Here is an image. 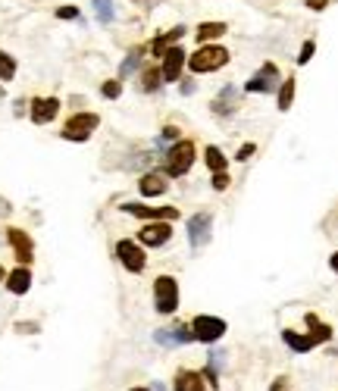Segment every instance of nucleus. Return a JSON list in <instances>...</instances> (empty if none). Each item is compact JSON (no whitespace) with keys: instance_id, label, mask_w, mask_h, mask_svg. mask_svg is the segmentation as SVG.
<instances>
[{"instance_id":"393cba45","label":"nucleus","mask_w":338,"mask_h":391,"mask_svg":"<svg viewBox=\"0 0 338 391\" xmlns=\"http://www.w3.org/2000/svg\"><path fill=\"white\" fill-rule=\"evenodd\" d=\"M294 88H298L294 75H291V79H285V81L279 85V110H282V113L291 110V104H294Z\"/></svg>"},{"instance_id":"ddd939ff","label":"nucleus","mask_w":338,"mask_h":391,"mask_svg":"<svg viewBox=\"0 0 338 391\" xmlns=\"http://www.w3.org/2000/svg\"><path fill=\"white\" fill-rule=\"evenodd\" d=\"M238 107H242V91L235 88V85H226V88L220 91V94L213 97V104H210V110L216 113V116L229 119V116H235Z\"/></svg>"},{"instance_id":"39448f33","label":"nucleus","mask_w":338,"mask_h":391,"mask_svg":"<svg viewBox=\"0 0 338 391\" xmlns=\"http://www.w3.org/2000/svg\"><path fill=\"white\" fill-rule=\"evenodd\" d=\"M101 126V116L97 113H75V116L66 119V126L60 129L63 141H73V144H81V141H88L91 132Z\"/></svg>"},{"instance_id":"58836bf2","label":"nucleus","mask_w":338,"mask_h":391,"mask_svg":"<svg viewBox=\"0 0 338 391\" xmlns=\"http://www.w3.org/2000/svg\"><path fill=\"white\" fill-rule=\"evenodd\" d=\"M16 329H19V332H38V325H35V323H19Z\"/></svg>"},{"instance_id":"c85d7f7f","label":"nucleus","mask_w":338,"mask_h":391,"mask_svg":"<svg viewBox=\"0 0 338 391\" xmlns=\"http://www.w3.org/2000/svg\"><path fill=\"white\" fill-rule=\"evenodd\" d=\"M138 63H141V51H132L129 57L122 59V69H119V75H122V79H125V75H132L135 69H138Z\"/></svg>"},{"instance_id":"f3484780","label":"nucleus","mask_w":338,"mask_h":391,"mask_svg":"<svg viewBox=\"0 0 338 391\" xmlns=\"http://www.w3.org/2000/svg\"><path fill=\"white\" fill-rule=\"evenodd\" d=\"M7 291L10 295H16V297H23V295H29L31 291V269L29 266H16L13 273H7Z\"/></svg>"},{"instance_id":"5701e85b","label":"nucleus","mask_w":338,"mask_h":391,"mask_svg":"<svg viewBox=\"0 0 338 391\" xmlns=\"http://www.w3.org/2000/svg\"><path fill=\"white\" fill-rule=\"evenodd\" d=\"M304 319H307V329H310L307 335L316 341V345H323V341H329V338H332V329H329L326 323H320V316H316V313H307Z\"/></svg>"},{"instance_id":"dca6fc26","label":"nucleus","mask_w":338,"mask_h":391,"mask_svg":"<svg viewBox=\"0 0 338 391\" xmlns=\"http://www.w3.org/2000/svg\"><path fill=\"white\" fill-rule=\"evenodd\" d=\"M169 191V176L166 172H144L138 178V194L141 198H163Z\"/></svg>"},{"instance_id":"a19ab883","label":"nucleus","mask_w":338,"mask_h":391,"mask_svg":"<svg viewBox=\"0 0 338 391\" xmlns=\"http://www.w3.org/2000/svg\"><path fill=\"white\" fill-rule=\"evenodd\" d=\"M7 213H10V204H7L3 198H0V216H7Z\"/></svg>"},{"instance_id":"473e14b6","label":"nucleus","mask_w":338,"mask_h":391,"mask_svg":"<svg viewBox=\"0 0 338 391\" xmlns=\"http://www.w3.org/2000/svg\"><path fill=\"white\" fill-rule=\"evenodd\" d=\"M57 16H60V19H69V23H73V19H79V7H60Z\"/></svg>"},{"instance_id":"c03bdc74","label":"nucleus","mask_w":338,"mask_h":391,"mask_svg":"<svg viewBox=\"0 0 338 391\" xmlns=\"http://www.w3.org/2000/svg\"><path fill=\"white\" fill-rule=\"evenodd\" d=\"M3 279H7V273H3V266H0V282H3Z\"/></svg>"},{"instance_id":"6e6552de","label":"nucleus","mask_w":338,"mask_h":391,"mask_svg":"<svg viewBox=\"0 0 338 391\" xmlns=\"http://www.w3.org/2000/svg\"><path fill=\"white\" fill-rule=\"evenodd\" d=\"M185 63H188V53H185V47H169L166 53L160 57V75H163V85L166 81H179L185 72Z\"/></svg>"},{"instance_id":"b1692460","label":"nucleus","mask_w":338,"mask_h":391,"mask_svg":"<svg viewBox=\"0 0 338 391\" xmlns=\"http://www.w3.org/2000/svg\"><path fill=\"white\" fill-rule=\"evenodd\" d=\"M204 160H207V170H210V172H226V170H229L226 154H222L216 144H210V148L204 150Z\"/></svg>"},{"instance_id":"0eeeda50","label":"nucleus","mask_w":338,"mask_h":391,"mask_svg":"<svg viewBox=\"0 0 338 391\" xmlns=\"http://www.w3.org/2000/svg\"><path fill=\"white\" fill-rule=\"evenodd\" d=\"M116 257L119 263L129 269V273H144L147 266V257H144V247H141L138 241H132V238H122V241H116Z\"/></svg>"},{"instance_id":"4c0bfd02","label":"nucleus","mask_w":338,"mask_h":391,"mask_svg":"<svg viewBox=\"0 0 338 391\" xmlns=\"http://www.w3.org/2000/svg\"><path fill=\"white\" fill-rule=\"evenodd\" d=\"M254 150H257L254 144H244V148L238 150V160H248V157H254Z\"/></svg>"},{"instance_id":"f704fd0d","label":"nucleus","mask_w":338,"mask_h":391,"mask_svg":"<svg viewBox=\"0 0 338 391\" xmlns=\"http://www.w3.org/2000/svg\"><path fill=\"white\" fill-rule=\"evenodd\" d=\"M182 81V94L188 97V94H194V91H198V85H194V79H179Z\"/></svg>"},{"instance_id":"2f4dec72","label":"nucleus","mask_w":338,"mask_h":391,"mask_svg":"<svg viewBox=\"0 0 338 391\" xmlns=\"http://www.w3.org/2000/svg\"><path fill=\"white\" fill-rule=\"evenodd\" d=\"M313 51H316V41H304L301 53H298V66H304V63H310V57H313Z\"/></svg>"},{"instance_id":"2eb2a0df","label":"nucleus","mask_w":338,"mask_h":391,"mask_svg":"<svg viewBox=\"0 0 338 391\" xmlns=\"http://www.w3.org/2000/svg\"><path fill=\"white\" fill-rule=\"evenodd\" d=\"M138 241L144 247H163L166 241H172V226L169 222H151L138 232Z\"/></svg>"},{"instance_id":"4468645a","label":"nucleus","mask_w":338,"mask_h":391,"mask_svg":"<svg viewBox=\"0 0 338 391\" xmlns=\"http://www.w3.org/2000/svg\"><path fill=\"white\" fill-rule=\"evenodd\" d=\"M57 113H60V97H35L29 116L35 126H47V122L57 119Z\"/></svg>"},{"instance_id":"423d86ee","label":"nucleus","mask_w":338,"mask_h":391,"mask_svg":"<svg viewBox=\"0 0 338 391\" xmlns=\"http://www.w3.org/2000/svg\"><path fill=\"white\" fill-rule=\"evenodd\" d=\"M279 85H282L279 66H276V63H263L257 72L244 81V91H248V94H270V91H279Z\"/></svg>"},{"instance_id":"7ed1b4c3","label":"nucleus","mask_w":338,"mask_h":391,"mask_svg":"<svg viewBox=\"0 0 338 391\" xmlns=\"http://www.w3.org/2000/svg\"><path fill=\"white\" fill-rule=\"evenodd\" d=\"M154 310L160 316H172L179 310V282L176 275H157L154 279Z\"/></svg>"},{"instance_id":"a211bd4d","label":"nucleus","mask_w":338,"mask_h":391,"mask_svg":"<svg viewBox=\"0 0 338 391\" xmlns=\"http://www.w3.org/2000/svg\"><path fill=\"white\" fill-rule=\"evenodd\" d=\"M172 391H210V388H207L200 373H194V369H176V376H172Z\"/></svg>"},{"instance_id":"bb28decb","label":"nucleus","mask_w":338,"mask_h":391,"mask_svg":"<svg viewBox=\"0 0 338 391\" xmlns=\"http://www.w3.org/2000/svg\"><path fill=\"white\" fill-rule=\"evenodd\" d=\"M0 79L3 81L16 79V59L10 57V53H3V51H0Z\"/></svg>"},{"instance_id":"f8f14e48","label":"nucleus","mask_w":338,"mask_h":391,"mask_svg":"<svg viewBox=\"0 0 338 391\" xmlns=\"http://www.w3.org/2000/svg\"><path fill=\"white\" fill-rule=\"evenodd\" d=\"M154 341L163 347H182V345H192V325L188 323H176L169 329H157L154 332Z\"/></svg>"},{"instance_id":"7c9ffc66","label":"nucleus","mask_w":338,"mask_h":391,"mask_svg":"<svg viewBox=\"0 0 338 391\" xmlns=\"http://www.w3.org/2000/svg\"><path fill=\"white\" fill-rule=\"evenodd\" d=\"M210 182H213V191H226L229 185H232V176H229V170L226 172H213Z\"/></svg>"},{"instance_id":"6ab92c4d","label":"nucleus","mask_w":338,"mask_h":391,"mask_svg":"<svg viewBox=\"0 0 338 391\" xmlns=\"http://www.w3.org/2000/svg\"><path fill=\"white\" fill-rule=\"evenodd\" d=\"M179 38H185V25H176V29H169L166 35H157V38H154V44H151V53H154V57H163V53H166L169 47H176Z\"/></svg>"},{"instance_id":"72a5a7b5","label":"nucleus","mask_w":338,"mask_h":391,"mask_svg":"<svg viewBox=\"0 0 338 391\" xmlns=\"http://www.w3.org/2000/svg\"><path fill=\"white\" fill-rule=\"evenodd\" d=\"M270 391H288V376H276V379H272Z\"/></svg>"},{"instance_id":"c9c22d12","label":"nucleus","mask_w":338,"mask_h":391,"mask_svg":"<svg viewBox=\"0 0 338 391\" xmlns=\"http://www.w3.org/2000/svg\"><path fill=\"white\" fill-rule=\"evenodd\" d=\"M304 3H307L310 10H316V13H320V10H326V7H329V0H304Z\"/></svg>"},{"instance_id":"20e7f679","label":"nucleus","mask_w":338,"mask_h":391,"mask_svg":"<svg viewBox=\"0 0 338 391\" xmlns=\"http://www.w3.org/2000/svg\"><path fill=\"white\" fill-rule=\"evenodd\" d=\"M188 325H192V338L200 341V345H210V347H213L216 341H222V335L229 332L226 319H222V316H210V313H198Z\"/></svg>"},{"instance_id":"37998d69","label":"nucleus","mask_w":338,"mask_h":391,"mask_svg":"<svg viewBox=\"0 0 338 391\" xmlns=\"http://www.w3.org/2000/svg\"><path fill=\"white\" fill-rule=\"evenodd\" d=\"M129 391H151V388H141V385H135V388H129Z\"/></svg>"},{"instance_id":"e433bc0d","label":"nucleus","mask_w":338,"mask_h":391,"mask_svg":"<svg viewBox=\"0 0 338 391\" xmlns=\"http://www.w3.org/2000/svg\"><path fill=\"white\" fill-rule=\"evenodd\" d=\"M166 138H179V129H176V126H166V129L160 132V141H166Z\"/></svg>"},{"instance_id":"ea45409f","label":"nucleus","mask_w":338,"mask_h":391,"mask_svg":"<svg viewBox=\"0 0 338 391\" xmlns=\"http://www.w3.org/2000/svg\"><path fill=\"white\" fill-rule=\"evenodd\" d=\"M329 266H332V273H338V251L329 257Z\"/></svg>"},{"instance_id":"c756f323","label":"nucleus","mask_w":338,"mask_h":391,"mask_svg":"<svg viewBox=\"0 0 338 391\" xmlns=\"http://www.w3.org/2000/svg\"><path fill=\"white\" fill-rule=\"evenodd\" d=\"M200 376H204V382H207V388H210V391H220V373H216L213 363H207Z\"/></svg>"},{"instance_id":"cd10ccee","label":"nucleus","mask_w":338,"mask_h":391,"mask_svg":"<svg viewBox=\"0 0 338 391\" xmlns=\"http://www.w3.org/2000/svg\"><path fill=\"white\" fill-rule=\"evenodd\" d=\"M101 94L107 97V100H116V97L122 94V81H119V79H110V81H103V85H101Z\"/></svg>"},{"instance_id":"412c9836","label":"nucleus","mask_w":338,"mask_h":391,"mask_svg":"<svg viewBox=\"0 0 338 391\" xmlns=\"http://www.w3.org/2000/svg\"><path fill=\"white\" fill-rule=\"evenodd\" d=\"M138 88L144 91V94H154V91H160L163 88L160 66H144V72H141V79H138Z\"/></svg>"},{"instance_id":"9b49d317","label":"nucleus","mask_w":338,"mask_h":391,"mask_svg":"<svg viewBox=\"0 0 338 391\" xmlns=\"http://www.w3.org/2000/svg\"><path fill=\"white\" fill-rule=\"evenodd\" d=\"M119 210H122V213H129V216H138V219H160V222L179 219V210L176 207H147V204H135V200H125Z\"/></svg>"},{"instance_id":"9d476101","label":"nucleus","mask_w":338,"mask_h":391,"mask_svg":"<svg viewBox=\"0 0 338 391\" xmlns=\"http://www.w3.org/2000/svg\"><path fill=\"white\" fill-rule=\"evenodd\" d=\"M7 241L10 247H13L16 254V263L19 266H31V260H35V241H31V235L25 229H7Z\"/></svg>"},{"instance_id":"1a4fd4ad","label":"nucleus","mask_w":338,"mask_h":391,"mask_svg":"<svg viewBox=\"0 0 338 391\" xmlns=\"http://www.w3.org/2000/svg\"><path fill=\"white\" fill-rule=\"evenodd\" d=\"M210 235H213V216L210 213H194L192 219H188V244H192V251L207 247Z\"/></svg>"},{"instance_id":"79ce46f5","label":"nucleus","mask_w":338,"mask_h":391,"mask_svg":"<svg viewBox=\"0 0 338 391\" xmlns=\"http://www.w3.org/2000/svg\"><path fill=\"white\" fill-rule=\"evenodd\" d=\"M135 3H141V7H154V3H160V0H135Z\"/></svg>"},{"instance_id":"a878e982","label":"nucleus","mask_w":338,"mask_h":391,"mask_svg":"<svg viewBox=\"0 0 338 391\" xmlns=\"http://www.w3.org/2000/svg\"><path fill=\"white\" fill-rule=\"evenodd\" d=\"M94 3V13L101 23H113V16H116V10H113V0H91Z\"/></svg>"},{"instance_id":"aec40b11","label":"nucleus","mask_w":338,"mask_h":391,"mask_svg":"<svg viewBox=\"0 0 338 391\" xmlns=\"http://www.w3.org/2000/svg\"><path fill=\"white\" fill-rule=\"evenodd\" d=\"M282 341H285V345L291 347L294 354H310V351H313V347H316V341L310 338V335L291 332V329H285V332H282Z\"/></svg>"},{"instance_id":"f257e3e1","label":"nucleus","mask_w":338,"mask_h":391,"mask_svg":"<svg viewBox=\"0 0 338 391\" xmlns=\"http://www.w3.org/2000/svg\"><path fill=\"white\" fill-rule=\"evenodd\" d=\"M194 141L192 138H179L172 148L166 150V157H163V166H166V176L169 178H182L188 176V170L194 166Z\"/></svg>"},{"instance_id":"4be33fe9","label":"nucleus","mask_w":338,"mask_h":391,"mask_svg":"<svg viewBox=\"0 0 338 391\" xmlns=\"http://www.w3.org/2000/svg\"><path fill=\"white\" fill-rule=\"evenodd\" d=\"M229 25L226 23H200L198 31H194V38H198L200 44H207V41H220L222 35H226Z\"/></svg>"},{"instance_id":"f03ea898","label":"nucleus","mask_w":338,"mask_h":391,"mask_svg":"<svg viewBox=\"0 0 338 391\" xmlns=\"http://www.w3.org/2000/svg\"><path fill=\"white\" fill-rule=\"evenodd\" d=\"M229 63V51L222 44H200L198 51L192 53V59L185 63V69H192L194 75H207V72H216Z\"/></svg>"}]
</instances>
